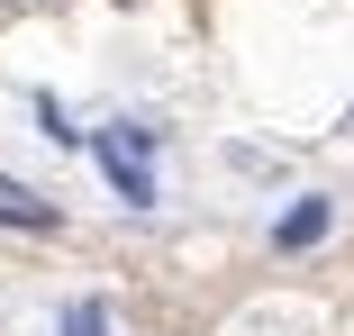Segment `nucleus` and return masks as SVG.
Wrapping results in <instances>:
<instances>
[{
  "mask_svg": "<svg viewBox=\"0 0 354 336\" xmlns=\"http://www.w3.org/2000/svg\"><path fill=\"white\" fill-rule=\"evenodd\" d=\"M91 155H100V173L118 182V200L127 209H155V127H109V137H91Z\"/></svg>",
  "mask_w": 354,
  "mask_h": 336,
  "instance_id": "f257e3e1",
  "label": "nucleus"
},
{
  "mask_svg": "<svg viewBox=\"0 0 354 336\" xmlns=\"http://www.w3.org/2000/svg\"><path fill=\"white\" fill-rule=\"evenodd\" d=\"M0 227H19V236H55V227H64V209H55V200H37L28 182L0 173Z\"/></svg>",
  "mask_w": 354,
  "mask_h": 336,
  "instance_id": "f03ea898",
  "label": "nucleus"
},
{
  "mask_svg": "<svg viewBox=\"0 0 354 336\" xmlns=\"http://www.w3.org/2000/svg\"><path fill=\"white\" fill-rule=\"evenodd\" d=\"M318 236H327V200H300V209L272 227V245H291V254H300V245H318Z\"/></svg>",
  "mask_w": 354,
  "mask_h": 336,
  "instance_id": "7ed1b4c3",
  "label": "nucleus"
},
{
  "mask_svg": "<svg viewBox=\"0 0 354 336\" xmlns=\"http://www.w3.org/2000/svg\"><path fill=\"white\" fill-rule=\"evenodd\" d=\"M64 336H109V309L100 300H73V309H64Z\"/></svg>",
  "mask_w": 354,
  "mask_h": 336,
  "instance_id": "20e7f679",
  "label": "nucleus"
}]
</instances>
